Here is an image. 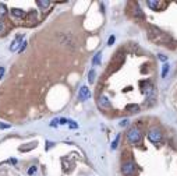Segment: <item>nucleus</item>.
I'll list each match as a JSON object with an SVG mask.
<instances>
[{"label": "nucleus", "mask_w": 177, "mask_h": 176, "mask_svg": "<svg viewBox=\"0 0 177 176\" xmlns=\"http://www.w3.org/2000/svg\"><path fill=\"white\" fill-rule=\"evenodd\" d=\"M21 45H23V37H21V35H18V37H17L13 41V43L10 45V51H11V52L18 51L20 48H21Z\"/></svg>", "instance_id": "423d86ee"}, {"label": "nucleus", "mask_w": 177, "mask_h": 176, "mask_svg": "<svg viewBox=\"0 0 177 176\" xmlns=\"http://www.w3.org/2000/svg\"><path fill=\"white\" fill-rule=\"evenodd\" d=\"M68 122H70V119H66V117H60L59 119L60 125H66V123H68Z\"/></svg>", "instance_id": "a211bd4d"}, {"label": "nucleus", "mask_w": 177, "mask_h": 176, "mask_svg": "<svg viewBox=\"0 0 177 176\" xmlns=\"http://www.w3.org/2000/svg\"><path fill=\"white\" fill-rule=\"evenodd\" d=\"M169 69H170V66H169V63H165V65H163V69H162V78H165V77L167 76Z\"/></svg>", "instance_id": "f8f14e48"}, {"label": "nucleus", "mask_w": 177, "mask_h": 176, "mask_svg": "<svg viewBox=\"0 0 177 176\" xmlns=\"http://www.w3.org/2000/svg\"><path fill=\"white\" fill-rule=\"evenodd\" d=\"M7 15V7L3 3H0V18H4Z\"/></svg>", "instance_id": "9d476101"}, {"label": "nucleus", "mask_w": 177, "mask_h": 176, "mask_svg": "<svg viewBox=\"0 0 177 176\" xmlns=\"http://www.w3.org/2000/svg\"><path fill=\"white\" fill-rule=\"evenodd\" d=\"M121 171H123V173H124L126 176L134 175V172H135V164L132 162V161H127V162H124V164H123V166H121Z\"/></svg>", "instance_id": "f03ea898"}, {"label": "nucleus", "mask_w": 177, "mask_h": 176, "mask_svg": "<svg viewBox=\"0 0 177 176\" xmlns=\"http://www.w3.org/2000/svg\"><path fill=\"white\" fill-rule=\"evenodd\" d=\"M37 171H38L37 166H31L29 169H28V175H29V176H34L35 173H37Z\"/></svg>", "instance_id": "2eb2a0df"}, {"label": "nucleus", "mask_w": 177, "mask_h": 176, "mask_svg": "<svg viewBox=\"0 0 177 176\" xmlns=\"http://www.w3.org/2000/svg\"><path fill=\"white\" fill-rule=\"evenodd\" d=\"M11 14H13L15 18H25L27 17V13L21 9H13L11 10Z\"/></svg>", "instance_id": "0eeeda50"}, {"label": "nucleus", "mask_w": 177, "mask_h": 176, "mask_svg": "<svg viewBox=\"0 0 177 176\" xmlns=\"http://www.w3.org/2000/svg\"><path fill=\"white\" fill-rule=\"evenodd\" d=\"M68 125H70V129H77L78 125L75 123V122H73L71 119H70V122H68Z\"/></svg>", "instance_id": "f3484780"}, {"label": "nucleus", "mask_w": 177, "mask_h": 176, "mask_svg": "<svg viewBox=\"0 0 177 176\" xmlns=\"http://www.w3.org/2000/svg\"><path fill=\"white\" fill-rule=\"evenodd\" d=\"M127 140L130 141V143H138L141 140V133L138 129H130L127 131Z\"/></svg>", "instance_id": "f257e3e1"}, {"label": "nucleus", "mask_w": 177, "mask_h": 176, "mask_svg": "<svg viewBox=\"0 0 177 176\" xmlns=\"http://www.w3.org/2000/svg\"><path fill=\"white\" fill-rule=\"evenodd\" d=\"M98 105H99V108H102V109H110V108H112V103H110L109 98L106 97V95H100V97L98 98Z\"/></svg>", "instance_id": "20e7f679"}, {"label": "nucleus", "mask_w": 177, "mask_h": 176, "mask_svg": "<svg viewBox=\"0 0 177 176\" xmlns=\"http://www.w3.org/2000/svg\"><path fill=\"white\" fill-rule=\"evenodd\" d=\"M95 70H91L89 71V74H88V81H89V84H92L94 81H95Z\"/></svg>", "instance_id": "4468645a"}, {"label": "nucleus", "mask_w": 177, "mask_h": 176, "mask_svg": "<svg viewBox=\"0 0 177 176\" xmlns=\"http://www.w3.org/2000/svg\"><path fill=\"white\" fill-rule=\"evenodd\" d=\"M4 76V67H0V78H3Z\"/></svg>", "instance_id": "5701e85b"}, {"label": "nucleus", "mask_w": 177, "mask_h": 176, "mask_svg": "<svg viewBox=\"0 0 177 176\" xmlns=\"http://www.w3.org/2000/svg\"><path fill=\"white\" fill-rule=\"evenodd\" d=\"M37 4L39 6L42 10H46V9H48V7L50 6V1H49V0H45V1H43V0H38Z\"/></svg>", "instance_id": "6e6552de"}, {"label": "nucleus", "mask_w": 177, "mask_h": 176, "mask_svg": "<svg viewBox=\"0 0 177 176\" xmlns=\"http://www.w3.org/2000/svg\"><path fill=\"white\" fill-rule=\"evenodd\" d=\"M3 29H4V25H3V23H1V21H0V32H1V31H3Z\"/></svg>", "instance_id": "393cba45"}, {"label": "nucleus", "mask_w": 177, "mask_h": 176, "mask_svg": "<svg viewBox=\"0 0 177 176\" xmlns=\"http://www.w3.org/2000/svg\"><path fill=\"white\" fill-rule=\"evenodd\" d=\"M148 139L152 141V143H158L162 140V133H160V130L159 129H152L149 130V133H148Z\"/></svg>", "instance_id": "7ed1b4c3"}, {"label": "nucleus", "mask_w": 177, "mask_h": 176, "mask_svg": "<svg viewBox=\"0 0 177 176\" xmlns=\"http://www.w3.org/2000/svg\"><path fill=\"white\" fill-rule=\"evenodd\" d=\"M10 125H6V123H0V129H9Z\"/></svg>", "instance_id": "412c9836"}, {"label": "nucleus", "mask_w": 177, "mask_h": 176, "mask_svg": "<svg viewBox=\"0 0 177 176\" xmlns=\"http://www.w3.org/2000/svg\"><path fill=\"white\" fill-rule=\"evenodd\" d=\"M25 46H27V42H24L23 45H21V48H20V52H23L24 49H25Z\"/></svg>", "instance_id": "b1692460"}, {"label": "nucleus", "mask_w": 177, "mask_h": 176, "mask_svg": "<svg viewBox=\"0 0 177 176\" xmlns=\"http://www.w3.org/2000/svg\"><path fill=\"white\" fill-rule=\"evenodd\" d=\"M89 97H91L89 88L86 87V85H82V87L80 88V92H78V98H80V101H86Z\"/></svg>", "instance_id": "39448f33"}, {"label": "nucleus", "mask_w": 177, "mask_h": 176, "mask_svg": "<svg viewBox=\"0 0 177 176\" xmlns=\"http://www.w3.org/2000/svg\"><path fill=\"white\" fill-rule=\"evenodd\" d=\"M100 59H102V53H100V52H98V53H96L95 55V57H94V65H100Z\"/></svg>", "instance_id": "ddd939ff"}, {"label": "nucleus", "mask_w": 177, "mask_h": 176, "mask_svg": "<svg viewBox=\"0 0 177 176\" xmlns=\"http://www.w3.org/2000/svg\"><path fill=\"white\" fill-rule=\"evenodd\" d=\"M146 4L149 6L151 9L152 10H156L159 7V4H160V1H155V0H148V1H146Z\"/></svg>", "instance_id": "1a4fd4ad"}, {"label": "nucleus", "mask_w": 177, "mask_h": 176, "mask_svg": "<svg viewBox=\"0 0 177 176\" xmlns=\"http://www.w3.org/2000/svg\"><path fill=\"white\" fill-rule=\"evenodd\" d=\"M113 43H114V37L112 35V37L109 38V41H108V45H113Z\"/></svg>", "instance_id": "6ab92c4d"}, {"label": "nucleus", "mask_w": 177, "mask_h": 176, "mask_svg": "<svg viewBox=\"0 0 177 176\" xmlns=\"http://www.w3.org/2000/svg\"><path fill=\"white\" fill-rule=\"evenodd\" d=\"M118 141H120V136H117L116 139H114L113 144H112V150H116L117 148V145H118Z\"/></svg>", "instance_id": "dca6fc26"}, {"label": "nucleus", "mask_w": 177, "mask_h": 176, "mask_svg": "<svg viewBox=\"0 0 177 176\" xmlns=\"http://www.w3.org/2000/svg\"><path fill=\"white\" fill-rule=\"evenodd\" d=\"M159 59H160L162 62H167V57H166V56H163V55H159Z\"/></svg>", "instance_id": "4be33fe9"}, {"label": "nucleus", "mask_w": 177, "mask_h": 176, "mask_svg": "<svg viewBox=\"0 0 177 176\" xmlns=\"http://www.w3.org/2000/svg\"><path fill=\"white\" fill-rule=\"evenodd\" d=\"M127 125V120H123V122H120V126H126Z\"/></svg>", "instance_id": "a878e982"}, {"label": "nucleus", "mask_w": 177, "mask_h": 176, "mask_svg": "<svg viewBox=\"0 0 177 176\" xmlns=\"http://www.w3.org/2000/svg\"><path fill=\"white\" fill-rule=\"evenodd\" d=\"M126 111L130 112V113H132V112H138L140 111V106H138V105H127Z\"/></svg>", "instance_id": "9b49d317"}, {"label": "nucleus", "mask_w": 177, "mask_h": 176, "mask_svg": "<svg viewBox=\"0 0 177 176\" xmlns=\"http://www.w3.org/2000/svg\"><path fill=\"white\" fill-rule=\"evenodd\" d=\"M59 125V119H55V120L50 122V126H57Z\"/></svg>", "instance_id": "aec40b11"}]
</instances>
